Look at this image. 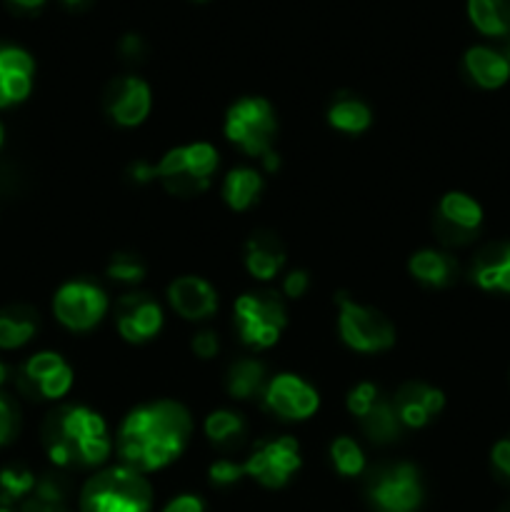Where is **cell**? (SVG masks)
<instances>
[{
	"label": "cell",
	"mask_w": 510,
	"mask_h": 512,
	"mask_svg": "<svg viewBox=\"0 0 510 512\" xmlns=\"http://www.w3.org/2000/svg\"><path fill=\"white\" fill-rule=\"evenodd\" d=\"M153 490L143 473L118 465L90 478L80 493V512H150Z\"/></svg>",
	"instance_id": "cell-3"
},
{
	"label": "cell",
	"mask_w": 510,
	"mask_h": 512,
	"mask_svg": "<svg viewBox=\"0 0 510 512\" xmlns=\"http://www.w3.org/2000/svg\"><path fill=\"white\" fill-rule=\"evenodd\" d=\"M245 475L243 463H233V460H218V463L210 465V480L215 485H233L238 483Z\"/></svg>",
	"instance_id": "cell-35"
},
{
	"label": "cell",
	"mask_w": 510,
	"mask_h": 512,
	"mask_svg": "<svg viewBox=\"0 0 510 512\" xmlns=\"http://www.w3.org/2000/svg\"><path fill=\"white\" fill-rule=\"evenodd\" d=\"M490 460H493L495 470H498V473L510 483V438L495 443L493 453H490Z\"/></svg>",
	"instance_id": "cell-37"
},
{
	"label": "cell",
	"mask_w": 510,
	"mask_h": 512,
	"mask_svg": "<svg viewBox=\"0 0 510 512\" xmlns=\"http://www.w3.org/2000/svg\"><path fill=\"white\" fill-rule=\"evenodd\" d=\"M228 393L238 400H250L253 395H258L265 385V365L258 360H238L228 368Z\"/></svg>",
	"instance_id": "cell-27"
},
{
	"label": "cell",
	"mask_w": 510,
	"mask_h": 512,
	"mask_svg": "<svg viewBox=\"0 0 510 512\" xmlns=\"http://www.w3.org/2000/svg\"><path fill=\"white\" fill-rule=\"evenodd\" d=\"M473 280L488 293L510 295V240L490 243L475 255Z\"/></svg>",
	"instance_id": "cell-19"
},
{
	"label": "cell",
	"mask_w": 510,
	"mask_h": 512,
	"mask_svg": "<svg viewBox=\"0 0 510 512\" xmlns=\"http://www.w3.org/2000/svg\"><path fill=\"white\" fill-rule=\"evenodd\" d=\"M60 3L68 5V8H73V10H80V8H88L93 0H60Z\"/></svg>",
	"instance_id": "cell-42"
},
{
	"label": "cell",
	"mask_w": 510,
	"mask_h": 512,
	"mask_svg": "<svg viewBox=\"0 0 510 512\" xmlns=\"http://www.w3.org/2000/svg\"><path fill=\"white\" fill-rule=\"evenodd\" d=\"M245 423L233 410H215L205 418V435L215 445H233L235 440L243 438Z\"/></svg>",
	"instance_id": "cell-29"
},
{
	"label": "cell",
	"mask_w": 510,
	"mask_h": 512,
	"mask_svg": "<svg viewBox=\"0 0 510 512\" xmlns=\"http://www.w3.org/2000/svg\"><path fill=\"white\" fill-rule=\"evenodd\" d=\"M330 458H333L335 470L340 475H345V478H355L365 468V455L353 438L333 440V445H330Z\"/></svg>",
	"instance_id": "cell-31"
},
{
	"label": "cell",
	"mask_w": 510,
	"mask_h": 512,
	"mask_svg": "<svg viewBox=\"0 0 510 512\" xmlns=\"http://www.w3.org/2000/svg\"><path fill=\"white\" fill-rule=\"evenodd\" d=\"M10 3L18 5V8H23V10H38V8H43L45 0H10Z\"/></svg>",
	"instance_id": "cell-41"
},
{
	"label": "cell",
	"mask_w": 510,
	"mask_h": 512,
	"mask_svg": "<svg viewBox=\"0 0 510 512\" xmlns=\"http://www.w3.org/2000/svg\"><path fill=\"white\" fill-rule=\"evenodd\" d=\"M468 18L490 38L510 35V0H468Z\"/></svg>",
	"instance_id": "cell-24"
},
{
	"label": "cell",
	"mask_w": 510,
	"mask_h": 512,
	"mask_svg": "<svg viewBox=\"0 0 510 512\" xmlns=\"http://www.w3.org/2000/svg\"><path fill=\"white\" fill-rule=\"evenodd\" d=\"M500 512H510V505H505V508H503V510H500Z\"/></svg>",
	"instance_id": "cell-46"
},
{
	"label": "cell",
	"mask_w": 510,
	"mask_h": 512,
	"mask_svg": "<svg viewBox=\"0 0 510 512\" xmlns=\"http://www.w3.org/2000/svg\"><path fill=\"white\" fill-rule=\"evenodd\" d=\"M220 350V343H218V335L210 333V330H203V333H198L193 338V353L198 355V358L203 360H210L215 358Z\"/></svg>",
	"instance_id": "cell-36"
},
{
	"label": "cell",
	"mask_w": 510,
	"mask_h": 512,
	"mask_svg": "<svg viewBox=\"0 0 510 512\" xmlns=\"http://www.w3.org/2000/svg\"><path fill=\"white\" fill-rule=\"evenodd\" d=\"M35 63L15 45H0V108L23 103L33 90Z\"/></svg>",
	"instance_id": "cell-17"
},
{
	"label": "cell",
	"mask_w": 510,
	"mask_h": 512,
	"mask_svg": "<svg viewBox=\"0 0 510 512\" xmlns=\"http://www.w3.org/2000/svg\"><path fill=\"white\" fill-rule=\"evenodd\" d=\"M163 512H205V505L198 495H178L165 505Z\"/></svg>",
	"instance_id": "cell-39"
},
{
	"label": "cell",
	"mask_w": 510,
	"mask_h": 512,
	"mask_svg": "<svg viewBox=\"0 0 510 512\" xmlns=\"http://www.w3.org/2000/svg\"><path fill=\"white\" fill-rule=\"evenodd\" d=\"M38 328V315L25 305L0 310V350L23 348Z\"/></svg>",
	"instance_id": "cell-23"
},
{
	"label": "cell",
	"mask_w": 510,
	"mask_h": 512,
	"mask_svg": "<svg viewBox=\"0 0 510 512\" xmlns=\"http://www.w3.org/2000/svg\"><path fill=\"white\" fill-rule=\"evenodd\" d=\"M378 400V388H375L373 383H358L348 393V410L355 418H363Z\"/></svg>",
	"instance_id": "cell-33"
},
{
	"label": "cell",
	"mask_w": 510,
	"mask_h": 512,
	"mask_svg": "<svg viewBox=\"0 0 510 512\" xmlns=\"http://www.w3.org/2000/svg\"><path fill=\"white\" fill-rule=\"evenodd\" d=\"M48 458L60 468L70 465H100L113 450L108 425L85 405H65L50 413L43 428Z\"/></svg>",
	"instance_id": "cell-2"
},
{
	"label": "cell",
	"mask_w": 510,
	"mask_h": 512,
	"mask_svg": "<svg viewBox=\"0 0 510 512\" xmlns=\"http://www.w3.org/2000/svg\"><path fill=\"white\" fill-rule=\"evenodd\" d=\"M360 425H363V433L368 435L373 443H390L400 435V418L395 413V408L385 400H378L368 413L360 418Z\"/></svg>",
	"instance_id": "cell-28"
},
{
	"label": "cell",
	"mask_w": 510,
	"mask_h": 512,
	"mask_svg": "<svg viewBox=\"0 0 510 512\" xmlns=\"http://www.w3.org/2000/svg\"><path fill=\"white\" fill-rule=\"evenodd\" d=\"M120 53H123L125 58H140V55H143V40H140L138 35H125L123 43H120Z\"/></svg>",
	"instance_id": "cell-40"
},
{
	"label": "cell",
	"mask_w": 510,
	"mask_h": 512,
	"mask_svg": "<svg viewBox=\"0 0 510 512\" xmlns=\"http://www.w3.org/2000/svg\"><path fill=\"white\" fill-rule=\"evenodd\" d=\"M463 65L468 78L485 90H498L510 80V60L488 45H473L465 53Z\"/></svg>",
	"instance_id": "cell-20"
},
{
	"label": "cell",
	"mask_w": 510,
	"mask_h": 512,
	"mask_svg": "<svg viewBox=\"0 0 510 512\" xmlns=\"http://www.w3.org/2000/svg\"><path fill=\"white\" fill-rule=\"evenodd\" d=\"M308 285H310L308 273H305V270H293V273H288V278H285L283 290L288 298H303Z\"/></svg>",
	"instance_id": "cell-38"
},
{
	"label": "cell",
	"mask_w": 510,
	"mask_h": 512,
	"mask_svg": "<svg viewBox=\"0 0 510 512\" xmlns=\"http://www.w3.org/2000/svg\"><path fill=\"white\" fill-rule=\"evenodd\" d=\"M105 110L110 118L125 128H135L143 123L150 113V88L143 78L135 75H125V78L113 80L105 90Z\"/></svg>",
	"instance_id": "cell-14"
},
{
	"label": "cell",
	"mask_w": 510,
	"mask_h": 512,
	"mask_svg": "<svg viewBox=\"0 0 510 512\" xmlns=\"http://www.w3.org/2000/svg\"><path fill=\"white\" fill-rule=\"evenodd\" d=\"M115 325L128 343H148L163 328V310L150 295H125L115 310Z\"/></svg>",
	"instance_id": "cell-15"
},
{
	"label": "cell",
	"mask_w": 510,
	"mask_h": 512,
	"mask_svg": "<svg viewBox=\"0 0 510 512\" xmlns=\"http://www.w3.org/2000/svg\"><path fill=\"white\" fill-rule=\"evenodd\" d=\"M193 420L175 400L140 405L130 410L118 430V453L128 468L153 473L173 463L188 445Z\"/></svg>",
	"instance_id": "cell-1"
},
{
	"label": "cell",
	"mask_w": 510,
	"mask_h": 512,
	"mask_svg": "<svg viewBox=\"0 0 510 512\" xmlns=\"http://www.w3.org/2000/svg\"><path fill=\"white\" fill-rule=\"evenodd\" d=\"M288 325L283 300L275 293H245L235 300V328L243 343L253 348H270L280 340Z\"/></svg>",
	"instance_id": "cell-6"
},
{
	"label": "cell",
	"mask_w": 510,
	"mask_h": 512,
	"mask_svg": "<svg viewBox=\"0 0 510 512\" xmlns=\"http://www.w3.org/2000/svg\"><path fill=\"white\" fill-rule=\"evenodd\" d=\"M338 330L345 345L360 353H380L395 343V328L380 310L338 295Z\"/></svg>",
	"instance_id": "cell-7"
},
{
	"label": "cell",
	"mask_w": 510,
	"mask_h": 512,
	"mask_svg": "<svg viewBox=\"0 0 510 512\" xmlns=\"http://www.w3.org/2000/svg\"><path fill=\"white\" fill-rule=\"evenodd\" d=\"M435 233L445 245H468L483 228V208L465 193H448L435 210Z\"/></svg>",
	"instance_id": "cell-11"
},
{
	"label": "cell",
	"mask_w": 510,
	"mask_h": 512,
	"mask_svg": "<svg viewBox=\"0 0 510 512\" xmlns=\"http://www.w3.org/2000/svg\"><path fill=\"white\" fill-rule=\"evenodd\" d=\"M108 278L115 280V283H128L135 285L145 278V263L138 258V255L130 253H118L110 258L108 263Z\"/></svg>",
	"instance_id": "cell-32"
},
{
	"label": "cell",
	"mask_w": 510,
	"mask_h": 512,
	"mask_svg": "<svg viewBox=\"0 0 510 512\" xmlns=\"http://www.w3.org/2000/svg\"><path fill=\"white\" fill-rule=\"evenodd\" d=\"M5 380H8V368H5V365L0 363V385H3Z\"/></svg>",
	"instance_id": "cell-43"
},
{
	"label": "cell",
	"mask_w": 510,
	"mask_h": 512,
	"mask_svg": "<svg viewBox=\"0 0 510 512\" xmlns=\"http://www.w3.org/2000/svg\"><path fill=\"white\" fill-rule=\"evenodd\" d=\"M15 435H18V408L13 400L0 395V448L13 443Z\"/></svg>",
	"instance_id": "cell-34"
},
{
	"label": "cell",
	"mask_w": 510,
	"mask_h": 512,
	"mask_svg": "<svg viewBox=\"0 0 510 512\" xmlns=\"http://www.w3.org/2000/svg\"><path fill=\"white\" fill-rule=\"evenodd\" d=\"M3 143H5V128L3 123H0V148H3Z\"/></svg>",
	"instance_id": "cell-44"
},
{
	"label": "cell",
	"mask_w": 510,
	"mask_h": 512,
	"mask_svg": "<svg viewBox=\"0 0 510 512\" xmlns=\"http://www.w3.org/2000/svg\"><path fill=\"white\" fill-rule=\"evenodd\" d=\"M53 313L65 328L90 330L108 313V295L88 280H73L60 285L53 298Z\"/></svg>",
	"instance_id": "cell-8"
},
{
	"label": "cell",
	"mask_w": 510,
	"mask_h": 512,
	"mask_svg": "<svg viewBox=\"0 0 510 512\" xmlns=\"http://www.w3.org/2000/svg\"><path fill=\"white\" fill-rule=\"evenodd\" d=\"M218 168V150L210 143H190L168 150L153 165L155 178L163 180L165 190L178 198H195L208 190L210 175Z\"/></svg>",
	"instance_id": "cell-4"
},
{
	"label": "cell",
	"mask_w": 510,
	"mask_h": 512,
	"mask_svg": "<svg viewBox=\"0 0 510 512\" xmlns=\"http://www.w3.org/2000/svg\"><path fill=\"white\" fill-rule=\"evenodd\" d=\"M35 475L30 470L18 468V465H10V468L0 470V505H13L18 500L30 498V493L35 490Z\"/></svg>",
	"instance_id": "cell-30"
},
{
	"label": "cell",
	"mask_w": 510,
	"mask_h": 512,
	"mask_svg": "<svg viewBox=\"0 0 510 512\" xmlns=\"http://www.w3.org/2000/svg\"><path fill=\"white\" fill-rule=\"evenodd\" d=\"M0 512H13V510H10L8 505H0Z\"/></svg>",
	"instance_id": "cell-45"
},
{
	"label": "cell",
	"mask_w": 510,
	"mask_h": 512,
	"mask_svg": "<svg viewBox=\"0 0 510 512\" xmlns=\"http://www.w3.org/2000/svg\"><path fill=\"white\" fill-rule=\"evenodd\" d=\"M278 120L273 105L265 98H243L233 103L225 115V138L238 145L253 158H265L273 153Z\"/></svg>",
	"instance_id": "cell-5"
},
{
	"label": "cell",
	"mask_w": 510,
	"mask_h": 512,
	"mask_svg": "<svg viewBox=\"0 0 510 512\" xmlns=\"http://www.w3.org/2000/svg\"><path fill=\"white\" fill-rule=\"evenodd\" d=\"M20 388L30 398L58 400L73 388V370L58 353L43 350V353H35L33 358H28V363L23 365Z\"/></svg>",
	"instance_id": "cell-12"
},
{
	"label": "cell",
	"mask_w": 510,
	"mask_h": 512,
	"mask_svg": "<svg viewBox=\"0 0 510 512\" xmlns=\"http://www.w3.org/2000/svg\"><path fill=\"white\" fill-rule=\"evenodd\" d=\"M410 275L415 280L433 288H445L458 278V263L453 255L440 253V250H418L408 263Z\"/></svg>",
	"instance_id": "cell-22"
},
{
	"label": "cell",
	"mask_w": 510,
	"mask_h": 512,
	"mask_svg": "<svg viewBox=\"0 0 510 512\" xmlns=\"http://www.w3.org/2000/svg\"><path fill=\"white\" fill-rule=\"evenodd\" d=\"M368 498L378 512H415L423 503V485L413 465L398 463L373 478Z\"/></svg>",
	"instance_id": "cell-9"
},
{
	"label": "cell",
	"mask_w": 510,
	"mask_h": 512,
	"mask_svg": "<svg viewBox=\"0 0 510 512\" xmlns=\"http://www.w3.org/2000/svg\"><path fill=\"white\" fill-rule=\"evenodd\" d=\"M285 265V248L280 238L268 230H260L245 243V268L253 278L270 280Z\"/></svg>",
	"instance_id": "cell-21"
},
{
	"label": "cell",
	"mask_w": 510,
	"mask_h": 512,
	"mask_svg": "<svg viewBox=\"0 0 510 512\" xmlns=\"http://www.w3.org/2000/svg\"><path fill=\"white\" fill-rule=\"evenodd\" d=\"M328 123L340 133H363L373 123V113L368 105L355 95H338L328 108Z\"/></svg>",
	"instance_id": "cell-25"
},
{
	"label": "cell",
	"mask_w": 510,
	"mask_h": 512,
	"mask_svg": "<svg viewBox=\"0 0 510 512\" xmlns=\"http://www.w3.org/2000/svg\"><path fill=\"white\" fill-rule=\"evenodd\" d=\"M393 408L400 423L408 428H423L445 408V395L433 385L410 380V383L400 385V390L395 393Z\"/></svg>",
	"instance_id": "cell-16"
},
{
	"label": "cell",
	"mask_w": 510,
	"mask_h": 512,
	"mask_svg": "<svg viewBox=\"0 0 510 512\" xmlns=\"http://www.w3.org/2000/svg\"><path fill=\"white\" fill-rule=\"evenodd\" d=\"M260 193H263V178L253 168H235L223 180V198L233 210H248L260 198Z\"/></svg>",
	"instance_id": "cell-26"
},
{
	"label": "cell",
	"mask_w": 510,
	"mask_h": 512,
	"mask_svg": "<svg viewBox=\"0 0 510 512\" xmlns=\"http://www.w3.org/2000/svg\"><path fill=\"white\" fill-rule=\"evenodd\" d=\"M508 383H510V370H508Z\"/></svg>",
	"instance_id": "cell-48"
},
{
	"label": "cell",
	"mask_w": 510,
	"mask_h": 512,
	"mask_svg": "<svg viewBox=\"0 0 510 512\" xmlns=\"http://www.w3.org/2000/svg\"><path fill=\"white\" fill-rule=\"evenodd\" d=\"M265 405L283 420H305L318 410L320 398L313 385L293 373L275 375L265 385Z\"/></svg>",
	"instance_id": "cell-13"
},
{
	"label": "cell",
	"mask_w": 510,
	"mask_h": 512,
	"mask_svg": "<svg viewBox=\"0 0 510 512\" xmlns=\"http://www.w3.org/2000/svg\"><path fill=\"white\" fill-rule=\"evenodd\" d=\"M168 300L175 313L185 320H203L218 308V293L208 280L198 275H183L168 288Z\"/></svg>",
	"instance_id": "cell-18"
},
{
	"label": "cell",
	"mask_w": 510,
	"mask_h": 512,
	"mask_svg": "<svg viewBox=\"0 0 510 512\" xmlns=\"http://www.w3.org/2000/svg\"><path fill=\"white\" fill-rule=\"evenodd\" d=\"M300 468V448L295 438H278L255 445L253 455L243 463L248 478L258 480L265 488H283L290 475Z\"/></svg>",
	"instance_id": "cell-10"
},
{
	"label": "cell",
	"mask_w": 510,
	"mask_h": 512,
	"mask_svg": "<svg viewBox=\"0 0 510 512\" xmlns=\"http://www.w3.org/2000/svg\"><path fill=\"white\" fill-rule=\"evenodd\" d=\"M505 58H508V60H510V45H508V53H505Z\"/></svg>",
	"instance_id": "cell-47"
}]
</instances>
